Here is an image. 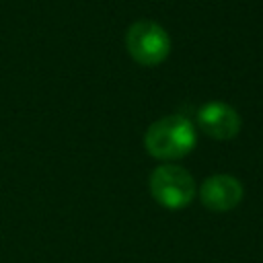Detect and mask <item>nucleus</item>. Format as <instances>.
<instances>
[{"label": "nucleus", "instance_id": "nucleus-1", "mask_svg": "<svg viewBox=\"0 0 263 263\" xmlns=\"http://www.w3.org/2000/svg\"><path fill=\"white\" fill-rule=\"evenodd\" d=\"M195 144H197L195 125L179 113L160 117L158 121L150 123L144 136V146L148 154L164 162L185 158L195 148Z\"/></svg>", "mask_w": 263, "mask_h": 263}, {"label": "nucleus", "instance_id": "nucleus-3", "mask_svg": "<svg viewBox=\"0 0 263 263\" xmlns=\"http://www.w3.org/2000/svg\"><path fill=\"white\" fill-rule=\"evenodd\" d=\"M125 47L134 62L158 66L171 53V37L156 21H136L125 33Z\"/></svg>", "mask_w": 263, "mask_h": 263}, {"label": "nucleus", "instance_id": "nucleus-4", "mask_svg": "<svg viewBox=\"0 0 263 263\" xmlns=\"http://www.w3.org/2000/svg\"><path fill=\"white\" fill-rule=\"evenodd\" d=\"M197 123L205 136L224 142V140H232L240 132L242 119L232 105L222 101H210L199 109Z\"/></svg>", "mask_w": 263, "mask_h": 263}, {"label": "nucleus", "instance_id": "nucleus-2", "mask_svg": "<svg viewBox=\"0 0 263 263\" xmlns=\"http://www.w3.org/2000/svg\"><path fill=\"white\" fill-rule=\"evenodd\" d=\"M150 193L156 203H160L166 210H183L187 208L195 193V181L183 166H177L173 162L160 164L150 175Z\"/></svg>", "mask_w": 263, "mask_h": 263}, {"label": "nucleus", "instance_id": "nucleus-5", "mask_svg": "<svg viewBox=\"0 0 263 263\" xmlns=\"http://www.w3.org/2000/svg\"><path fill=\"white\" fill-rule=\"evenodd\" d=\"M197 191L201 203L212 212H230L242 201V183L226 173L210 175Z\"/></svg>", "mask_w": 263, "mask_h": 263}]
</instances>
